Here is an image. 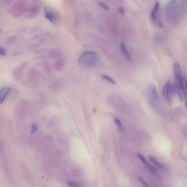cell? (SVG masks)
Returning a JSON list of instances; mask_svg holds the SVG:
<instances>
[{"instance_id":"6da1fadb","label":"cell","mask_w":187,"mask_h":187,"mask_svg":"<svg viewBox=\"0 0 187 187\" xmlns=\"http://www.w3.org/2000/svg\"><path fill=\"white\" fill-rule=\"evenodd\" d=\"M175 80L180 94L181 101H183L187 95V82L186 78H184L182 73L179 64L175 63L174 64Z\"/></svg>"},{"instance_id":"7a4b0ae2","label":"cell","mask_w":187,"mask_h":187,"mask_svg":"<svg viewBox=\"0 0 187 187\" xmlns=\"http://www.w3.org/2000/svg\"><path fill=\"white\" fill-rule=\"evenodd\" d=\"M99 61L97 53L93 52H87L83 53L79 57L78 63L80 66L84 69L94 67Z\"/></svg>"},{"instance_id":"3957f363","label":"cell","mask_w":187,"mask_h":187,"mask_svg":"<svg viewBox=\"0 0 187 187\" xmlns=\"http://www.w3.org/2000/svg\"><path fill=\"white\" fill-rule=\"evenodd\" d=\"M29 5L28 1H16L9 6L8 11L14 17L18 18L27 13Z\"/></svg>"},{"instance_id":"277c9868","label":"cell","mask_w":187,"mask_h":187,"mask_svg":"<svg viewBox=\"0 0 187 187\" xmlns=\"http://www.w3.org/2000/svg\"><path fill=\"white\" fill-rule=\"evenodd\" d=\"M180 3H178V1L171 0L167 4L166 8V14L169 19L172 20L173 18H179V16L181 15L180 13L181 12V8Z\"/></svg>"},{"instance_id":"5b68a950","label":"cell","mask_w":187,"mask_h":187,"mask_svg":"<svg viewBox=\"0 0 187 187\" xmlns=\"http://www.w3.org/2000/svg\"><path fill=\"white\" fill-rule=\"evenodd\" d=\"M160 7L159 2L156 1L151 12L150 17L154 24L159 28H162L163 27V25L160 18Z\"/></svg>"},{"instance_id":"8992f818","label":"cell","mask_w":187,"mask_h":187,"mask_svg":"<svg viewBox=\"0 0 187 187\" xmlns=\"http://www.w3.org/2000/svg\"><path fill=\"white\" fill-rule=\"evenodd\" d=\"M40 6L37 1H33L31 4H29L26 16L29 18L36 17L39 13Z\"/></svg>"},{"instance_id":"52a82bcc","label":"cell","mask_w":187,"mask_h":187,"mask_svg":"<svg viewBox=\"0 0 187 187\" xmlns=\"http://www.w3.org/2000/svg\"><path fill=\"white\" fill-rule=\"evenodd\" d=\"M28 65V63L27 62H24L14 69L13 71L14 76L17 79L19 78L22 75L23 71Z\"/></svg>"},{"instance_id":"ba28073f","label":"cell","mask_w":187,"mask_h":187,"mask_svg":"<svg viewBox=\"0 0 187 187\" xmlns=\"http://www.w3.org/2000/svg\"><path fill=\"white\" fill-rule=\"evenodd\" d=\"M171 92V84L170 81H168L163 87L162 93L164 97L168 101H170V95Z\"/></svg>"},{"instance_id":"9c48e42d","label":"cell","mask_w":187,"mask_h":187,"mask_svg":"<svg viewBox=\"0 0 187 187\" xmlns=\"http://www.w3.org/2000/svg\"><path fill=\"white\" fill-rule=\"evenodd\" d=\"M11 90L10 87H4L0 89V104L3 103L8 94Z\"/></svg>"},{"instance_id":"30bf717a","label":"cell","mask_w":187,"mask_h":187,"mask_svg":"<svg viewBox=\"0 0 187 187\" xmlns=\"http://www.w3.org/2000/svg\"><path fill=\"white\" fill-rule=\"evenodd\" d=\"M120 49H121L122 53L123 54L126 59L128 62H131L132 59H131V55L124 42H122L121 43Z\"/></svg>"},{"instance_id":"8fae6325","label":"cell","mask_w":187,"mask_h":187,"mask_svg":"<svg viewBox=\"0 0 187 187\" xmlns=\"http://www.w3.org/2000/svg\"><path fill=\"white\" fill-rule=\"evenodd\" d=\"M45 17L46 19L52 23H55L57 21V18L56 15L50 11H46Z\"/></svg>"},{"instance_id":"7c38bea8","label":"cell","mask_w":187,"mask_h":187,"mask_svg":"<svg viewBox=\"0 0 187 187\" xmlns=\"http://www.w3.org/2000/svg\"><path fill=\"white\" fill-rule=\"evenodd\" d=\"M18 37L17 36H12L6 39L5 43L7 45H11L15 43Z\"/></svg>"},{"instance_id":"4fadbf2b","label":"cell","mask_w":187,"mask_h":187,"mask_svg":"<svg viewBox=\"0 0 187 187\" xmlns=\"http://www.w3.org/2000/svg\"><path fill=\"white\" fill-rule=\"evenodd\" d=\"M150 91H151V94L153 98L155 100H158L159 99V95L157 91L155 85L153 84H151L150 86Z\"/></svg>"},{"instance_id":"5bb4252c","label":"cell","mask_w":187,"mask_h":187,"mask_svg":"<svg viewBox=\"0 0 187 187\" xmlns=\"http://www.w3.org/2000/svg\"><path fill=\"white\" fill-rule=\"evenodd\" d=\"M150 160L151 162L154 164L156 166L161 168V169H164V168L163 165L157 161V160L154 157L150 156Z\"/></svg>"},{"instance_id":"9a60e30c","label":"cell","mask_w":187,"mask_h":187,"mask_svg":"<svg viewBox=\"0 0 187 187\" xmlns=\"http://www.w3.org/2000/svg\"><path fill=\"white\" fill-rule=\"evenodd\" d=\"M63 62L62 60L60 59L56 61L55 64V68L57 71H60L63 68Z\"/></svg>"},{"instance_id":"2e32d148","label":"cell","mask_w":187,"mask_h":187,"mask_svg":"<svg viewBox=\"0 0 187 187\" xmlns=\"http://www.w3.org/2000/svg\"><path fill=\"white\" fill-rule=\"evenodd\" d=\"M101 76L105 79L107 81H108L109 83L112 84L113 85L116 84V83L115 81L110 76L106 75H101Z\"/></svg>"},{"instance_id":"e0dca14e","label":"cell","mask_w":187,"mask_h":187,"mask_svg":"<svg viewBox=\"0 0 187 187\" xmlns=\"http://www.w3.org/2000/svg\"><path fill=\"white\" fill-rule=\"evenodd\" d=\"M114 120L115 124H116L117 125V126L119 130L120 131V132H122L123 131V128L121 122V121L119 120V119L117 117L115 118Z\"/></svg>"},{"instance_id":"ac0fdd59","label":"cell","mask_w":187,"mask_h":187,"mask_svg":"<svg viewBox=\"0 0 187 187\" xmlns=\"http://www.w3.org/2000/svg\"><path fill=\"white\" fill-rule=\"evenodd\" d=\"M98 4L99 5L103 8L105 10H109L110 9V7L108 5H107L104 2H103L102 1H99L98 2Z\"/></svg>"},{"instance_id":"d6986e66","label":"cell","mask_w":187,"mask_h":187,"mask_svg":"<svg viewBox=\"0 0 187 187\" xmlns=\"http://www.w3.org/2000/svg\"><path fill=\"white\" fill-rule=\"evenodd\" d=\"M11 2H12V1L8 0H0V5L2 6H6L11 3Z\"/></svg>"},{"instance_id":"ffe728a7","label":"cell","mask_w":187,"mask_h":187,"mask_svg":"<svg viewBox=\"0 0 187 187\" xmlns=\"http://www.w3.org/2000/svg\"><path fill=\"white\" fill-rule=\"evenodd\" d=\"M6 49L4 47L0 46V56H4L6 55Z\"/></svg>"},{"instance_id":"44dd1931","label":"cell","mask_w":187,"mask_h":187,"mask_svg":"<svg viewBox=\"0 0 187 187\" xmlns=\"http://www.w3.org/2000/svg\"><path fill=\"white\" fill-rule=\"evenodd\" d=\"M137 156H138V157H139V159H140L141 160H142L144 163L146 164L147 162V160L146 159L145 157H144V156H143L142 154L139 153V154H138V155H137Z\"/></svg>"},{"instance_id":"7402d4cb","label":"cell","mask_w":187,"mask_h":187,"mask_svg":"<svg viewBox=\"0 0 187 187\" xmlns=\"http://www.w3.org/2000/svg\"><path fill=\"white\" fill-rule=\"evenodd\" d=\"M37 126L36 125L34 124H33L32 126L31 130V133H34L35 132L37 131Z\"/></svg>"},{"instance_id":"603a6c76","label":"cell","mask_w":187,"mask_h":187,"mask_svg":"<svg viewBox=\"0 0 187 187\" xmlns=\"http://www.w3.org/2000/svg\"><path fill=\"white\" fill-rule=\"evenodd\" d=\"M118 13L122 15L125 14V8L123 7H121L118 10Z\"/></svg>"},{"instance_id":"cb8c5ba5","label":"cell","mask_w":187,"mask_h":187,"mask_svg":"<svg viewBox=\"0 0 187 187\" xmlns=\"http://www.w3.org/2000/svg\"><path fill=\"white\" fill-rule=\"evenodd\" d=\"M138 179H139V181H140L145 187H149V185L147 184V183H146V182H145L141 178H139Z\"/></svg>"},{"instance_id":"d4e9b609","label":"cell","mask_w":187,"mask_h":187,"mask_svg":"<svg viewBox=\"0 0 187 187\" xmlns=\"http://www.w3.org/2000/svg\"><path fill=\"white\" fill-rule=\"evenodd\" d=\"M93 111H94V112H96V111H97V110H96V109H94Z\"/></svg>"},{"instance_id":"484cf974","label":"cell","mask_w":187,"mask_h":187,"mask_svg":"<svg viewBox=\"0 0 187 187\" xmlns=\"http://www.w3.org/2000/svg\"><path fill=\"white\" fill-rule=\"evenodd\" d=\"M1 29H0V32H1Z\"/></svg>"}]
</instances>
